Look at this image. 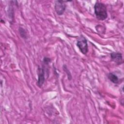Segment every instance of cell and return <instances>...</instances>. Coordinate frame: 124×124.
Here are the masks:
<instances>
[{
	"instance_id": "cell-1",
	"label": "cell",
	"mask_w": 124,
	"mask_h": 124,
	"mask_svg": "<svg viewBox=\"0 0 124 124\" xmlns=\"http://www.w3.org/2000/svg\"><path fill=\"white\" fill-rule=\"evenodd\" d=\"M94 13L96 18L99 20H104L108 17L106 6L103 3L97 1L94 6Z\"/></svg>"
},
{
	"instance_id": "cell-2",
	"label": "cell",
	"mask_w": 124,
	"mask_h": 124,
	"mask_svg": "<svg viewBox=\"0 0 124 124\" xmlns=\"http://www.w3.org/2000/svg\"><path fill=\"white\" fill-rule=\"evenodd\" d=\"M77 46L79 49L80 51L84 55L86 54L88 52V46L87 41L85 37L83 35H80L78 38L77 43Z\"/></svg>"
},
{
	"instance_id": "cell-3",
	"label": "cell",
	"mask_w": 124,
	"mask_h": 124,
	"mask_svg": "<svg viewBox=\"0 0 124 124\" xmlns=\"http://www.w3.org/2000/svg\"><path fill=\"white\" fill-rule=\"evenodd\" d=\"M67 1L63 0H56L55 1V9L57 14L59 16L62 15L66 9L65 2Z\"/></svg>"
},
{
	"instance_id": "cell-4",
	"label": "cell",
	"mask_w": 124,
	"mask_h": 124,
	"mask_svg": "<svg viewBox=\"0 0 124 124\" xmlns=\"http://www.w3.org/2000/svg\"><path fill=\"white\" fill-rule=\"evenodd\" d=\"M38 81L37 85L39 87H41L43 85L45 78V71L44 69L42 68H38Z\"/></svg>"
},
{
	"instance_id": "cell-5",
	"label": "cell",
	"mask_w": 124,
	"mask_h": 124,
	"mask_svg": "<svg viewBox=\"0 0 124 124\" xmlns=\"http://www.w3.org/2000/svg\"><path fill=\"white\" fill-rule=\"evenodd\" d=\"M110 57L112 61L118 64L123 63V56L121 53L112 52L110 54Z\"/></svg>"
},
{
	"instance_id": "cell-6",
	"label": "cell",
	"mask_w": 124,
	"mask_h": 124,
	"mask_svg": "<svg viewBox=\"0 0 124 124\" xmlns=\"http://www.w3.org/2000/svg\"><path fill=\"white\" fill-rule=\"evenodd\" d=\"M108 78L113 83L116 84L119 82V78L115 74L110 73L108 75Z\"/></svg>"
},
{
	"instance_id": "cell-7",
	"label": "cell",
	"mask_w": 124,
	"mask_h": 124,
	"mask_svg": "<svg viewBox=\"0 0 124 124\" xmlns=\"http://www.w3.org/2000/svg\"><path fill=\"white\" fill-rule=\"evenodd\" d=\"M19 32L20 33V36L23 38H26L27 37V34L26 32L25 31V30L22 28H19Z\"/></svg>"
},
{
	"instance_id": "cell-8",
	"label": "cell",
	"mask_w": 124,
	"mask_h": 124,
	"mask_svg": "<svg viewBox=\"0 0 124 124\" xmlns=\"http://www.w3.org/2000/svg\"><path fill=\"white\" fill-rule=\"evenodd\" d=\"M63 69L64 71H65V72H66V73H67V76H68V79L70 80V79H71V78H72L71 75V74H70V72H69V70H68V69L67 68V67H66V66L65 65H64V66H63Z\"/></svg>"
},
{
	"instance_id": "cell-9",
	"label": "cell",
	"mask_w": 124,
	"mask_h": 124,
	"mask_svg": "<svg viewBox=\"0 0 124 124\" xmlns=\"http://www.w3.org/2000/svg\"><path fill=\"white\" fill-rule=\"evenodd\" d=\"M50 59L49 58H47V57H45L43 59V62L44 63L47 64H48L50 62Z\"/></svg>"
}]
</instances>
